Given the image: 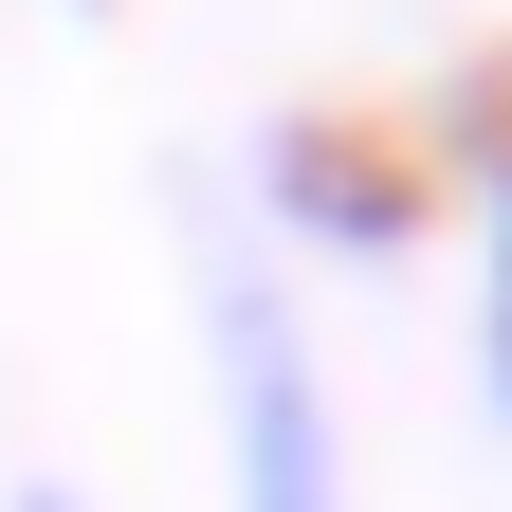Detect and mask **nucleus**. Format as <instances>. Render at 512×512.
I'll list each match as a JSON object with an SVG mask.
<instances>
[{
  "mask_svg": "<svg viewBox=\"0 0 512 512\" xmlns=\"http://www.w3.org/2000/svg\"><path fill=\"white\" fill-rule=\"evenodd\" d=\"M0 512H110V494H92L74 458H0Z\"/></svg>",
  "mask_w": 512,
  "mask_h": 512,
  "instance_id": "obj_4",
  "label": "nucleus"
},
{
  "mask_svg": "<svg viewBox=\"0 0 512 512\" xmlns=\"http://www.w3.org/2000/svg\"><path fill=\"white\" fill-rule=\"evenodd\" d=\"M238 220L293 275H403L439 238V147H421V110H275Z\"/></svg>",
  "mask_w": 512,
  "mask_h": 512,
  "instance_id": "obj_2",
  "label": "nucleus"
},
{
  "mask_svg": "<svg viewBox=\"0 0 512 512\" xmlns=\"http://www.w3.org/2000/svg\"><path fill=\"white\" fill-rule=\"evenodd\" d=\"M183 311H202V403H220V512H366L330 330L220 183H183Z\"/></svg>",
  "mask_w": 512,
  "mask_h": 512,
  "instance_id": "obj_1",
  "label": "nucleus"
},
{
  "mask_svg": "<svg viewBox=\"0 0 512 512\" xmlns=\"http://www.w3.org/2000/svg\"><path fill=\"white\" fill-rule=\"evenodd\" d=\"M421 147H439V220H458V256H476V384L512 421V74L421 92Z\"/></svg>",
  "mask_w": 512,
  "mask_h": 512,
  "instance_id": "obj_3",
  "label": "nucleus"
}]
</instances>
